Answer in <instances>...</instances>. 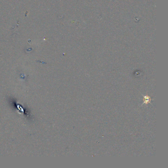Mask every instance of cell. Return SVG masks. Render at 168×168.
<instances>
[{
	"instance_id": "cell-1",
	"label": "cell",
	"mask_w": 168,
	"mask_h": 168,
	"mask_svg": "<svg viewBox=\"0 0 168 168\" xmlns=\"http://www.w3.org/2000/svg\"><path fill=\"white\" fill-rule=\"evenodd\" d=\"M144 101L145 102L144 103H146V102H147V103H148V102H150V98L149 97H148V96H147V97H144Z\"/></svg>"
}]
</instances>
